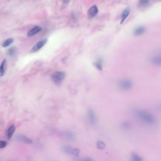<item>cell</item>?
I'll use <instances>...</instances> for the list:
<instances>
[{
    "label": "cell",
    "instance_id": "30bf717a",
    "mask_svg": "<svg viewBox=\"0 0 161 161\" xmlns=\"http://www.w3.org/2000/svg\"><path fill=\"white\" fill-rule=\"evenodd\" d=\"M42 30V28L40 26H36L34 27L32 29H30L28 32L27 35L28 37H31L34 36L35 34H37L38 33L40 32Z\"/></svg>",
    "mask_w": 161,
    "mask_h": 161
},
{
    "label": "cell",
    "instance_id": "d6986e66",
    "mask_svg": "<svg viewBox=\"0 0 161 161\" xmlns=\"http://www.w3.org/2000/svg\"><path fill=\"white\" fill-rule=\"evenodd\" d=\"M74 161H95L91 157H77L74 159Z\"/></svg>",
    "mask_w": 161,
    "mask_h": 161
},
{
    "label": "cell",
    "instance_id": "ba28073f",
    "mask_svg": "<svg viewBox=\"0 0 161 161\" xmlns=\"http://www.w3.org/2000/svg\"><path fill=\"white\" fill-rule=\"evenodd\" d=\"M47 40L46 39H43V40H40V41L37 43L36 45L34 46L31 50H30V52H34L40 50L41 48H42L45 44L46 43Z\"/></svg>",
    "mask_w": 161,
    "mask_h": 161
},
{
    "label": "cell",
    "instance_id": "484cf974",
    "mask_svg": "<svg viewBox=\"0 0 161 161\" xmlns=\"http://www.w3.org/2000/svg\"></svg>",
    "mask_w": 161,
    "mask_h": 161
},
{
    "label": "cell",
    "instance_id": "7402d4cb",
    "mask_svg": "<svg viewBox=\"0 0 161 161\" xmlns=\"http://www.w3.org/2000/svg\"><path fill=\"white\" fill-rule=\"evenodd\" d=\"M15 48H11L10 49H9L8 50V55L10 56H13L14 55H15V53H16Z\"/></svg>",
    "mask_w": 161,
    "mask_h": 161
},
{
    "label": "cell",
    "instance_id": "603a6c76",
    "mask_svg": "<svg viewBox=\"0 0 161 161\" xmlns=\"http://www.w3.org/2000/svg\"><path fill=\"white\" fill-rule=\"evenodd\" d=\"M7 145V142L6 141L4 140H1L0 141V149L4 148L5 147H6Z\"/></svg>",
    "mask_w": 161,
    "mask_h": 161
},
{
    "label": "cell",
    "instance_id": "6da1fadb",
    "mask_svg": "<svg viewBox=\"0 0 161 161\" xmlns=\"http://www.w3.org/2000/svg\"><path fill=\"white\" fill-rule=\"evenodd\" d=\"M136 116L140 121L149 125H153L157 122V119L153 114L143 110H137L135 112Z\"/></svg>",
    "mask_w": 161,
    "mask_h": 161
},
{
    "label": "cell",
    "instance_id": "9c48e42d",
    "mask_svg": "<svg viewBox=\"0 0 161 161\" xmlns=\"http://www.w3.org/2000/svg\"><path fill=\"white\" fill-rule=\"evenodd\" d=\"M98 12V9L97 6L93 5L88 10V15L90 18H92L96 16Z\"/></svg>",
    "mask_w": 161,
    "mask_h": 161
},
{
    "label": "cell",
    "instance_id": "7a4b0ae2",
    "mask_svg": "<svg viewBox=\"0 0 161 161\" xmlns=\"http://www.w3.org/2000/svg\"><path fill=\"white\" fill-rule=\"evenodd\" d=\"M61 150L64 153L76 157H79L80 153V150L79 148L70 146H62L61 148Z\"/></svg>",
    "mask_w": 161,
    "mask_h": 161
},
{
    "label": "cell",
    "instance_id": "44dd1931",
    "mask_svg": "<svg viewBox=\"0 0 161 161\" xmlns=\"http://www.w3.org/2000/svg\"><path fill=\"white\" fill-rule=\"evenodd\" d=\"M102 60L101 59H99L95 63V65H96V67L97 68V69H99L100 70H102Z\"/></svg>",
    "mask_w": 161,
    "mask_h": 161
},
{
    "label": "cell",
    "instance_id": "9a60e30c",
    "mask_svg": "<svg viewBox=\"0 0 161 161\" xmlns=\"http://www.w3.org/2000/svg\"><path fill=\"white\" fill-rule=\"evenodd\" d=\"M130 161H144L142 157L137 153H132L130 154Z\"/></svg>",
    "mask_w": 161,
    "mask_h": 161
},
{
    "label": "cell",
    "instance_id": "d4e9b609",
    "mask_svg": "<svg viewBox=\"0 0 161 161\" xmlns=\"http://www.w3.org/2000/svg\"><path fill=\"white\" fill-rule=\"evenodd\" d=\"M53 161V160H48V161Z\"/></svg>",
    "mask_w": 161,
    "mask_h": 161
},
{
    "label": "cell",
    "instance_id": "8992f818",
    "mask_svg": "<svg viewBox=\"0 0 161 161\" xmlns=\"http://www.w3.org/2000/svg\"><path fill=\"white\" fill-rule=\"evenodd\" d=\"M88 121L91 125L94 126L97 122V119L96 113L92 109H89L87 111Z\"/></svg>",
    "mask_w": 161,
    "mask_h": 161
},
{
    "label": "cell",
    "instance_id": "ac0fdd59",
    "mask_svg": "<svg viewBox=\"0 0 161 161\" xmlns=\"http://www.w3.org/2000/svg\"><path fill=\"white\" fill-rule=\"evenodd\" d=\"M14 40L13 38H9V39L6 40L5 41L2 43V46L3 47H6L8 46L11 45L12 43L13 42Z\"/></svg>",
    "mask_w": 161,
    "mask_h": 161
},
{
    "label": "cell",
    "instance_id": "cb8c5ba5",
    "mask_svg": "<svg viewBox=\"0 0 161 161\" xmlns=\"http://www.w3.org/2000/svg\"><path fill=\"white\" fill-rule=\"evenodd\" d=\"M139 4L140 5L142 6H147L149 4V1H139Z\"/></svg>",
    "mask_w": 161,
    "mask_h": 161
},
{
    "label": "cell",
    "instance_id": "8fae6325",
    "mask_svg": "<svg viewBox=\"0 0 161 161\" xmlns=\"http://www.w3.org/2000/svg\"><path fill=\"white\" fill-rule=\"evenodd\" d=\"M130 7H126V8L123 10L121 15V23H123L124 22L125 20L126 19L127 17L129 16V15L130 14Z\"/></svg>",
    "mask_w": 161,
    "mask_h": 161
},
{
    "label": "cell",
    "instance_id": "52a82bcc",
    "mask_svg": "<svg viewBox=\"0 0 161 161\" xmlns=\"http://www.w3.org/2000/svg\"><path fill=\"white\" fill-rule=\"evenodd\" d=\"M16 139L19 142L26 144H32L33 142L29 137H27L26 136L22 135L17 136L16 137Z\"/></svg>",
    "mask_w": 161,
    "mask_h": 161
},
{
    "label": "cell",
    "instance_id": "2e32d148",
    "mask_svg": "<svg viewBox=\"0 0 161 161\" xmlns=\"http://www.w3.org/2000/svg\"><path fill=\"white\" fill-rule=\"evenodd\" d=\"M96 146L98 149L100 150H103L106 148V143L101 140H98L96 143Z\"/></svg>",
    "mask_w": 161,
    "mask_h": 161
},
{
    "label": "cell",
    "instance_id": "e0dca14e",
    "mask_svg": "<svg viewBox=\"0 0 161 161\" xmlns=\"http://www.w3.org/2000/svg\"><path fill=\"white\" fill-rule=\"evenodd\" d=\"M151 61L153 64L156 65L161 64V57L160 56L156 55L151 58Z\"/></svg>",
    "mask_w": 161,
    "mask_h": 161
},
{
    "label": "cell",
    "instance_id": "5b68a950",
    "mask_svg": "<svg viewBox=\"0 0 161 161\" xmlns=\"http://www.w3.org/2000/svg\"><path fill=\"white\" fill-rule=\"evenodd\" d=\"M133 83L132 81L129 79H122L118 83V86L122 90H128L132 88Z\"/></svg>",
    "mask_w": 161,
    "mask_h": 161
},
{
    "label": "cell",
    "instance_id": "ffe728a7",
    "mask_svg": "<svg viewBox=\"0 0 161 161\" xmlns=\"http://www.w3.org/2000/svg\"><path fill=\"white\" fill-rule=\"evenodd\" d=\"M121 128L125 130H128L131 128V124L128 121H124L121 125Z\"/></svg>",
    "mask_w": 161,
    "mask_h": 161
},
{
    "label": "cell",
    "instance_id": "7c38bea8",
    "mask_svg": "<svg viewBox=\"0 0 161 161\" xmlns=\"http://www.w3.org/2000/svg\"><path fill=\"white\" fill-rule=\"evenodd\" d=\"M16 130V126L15 125L12 124L9 127L6 131V137L8 140H10L12 138V136Z\"/></svg>",
    "mask_w": 161,
    "mask_h": 161
},
{
    "label": "cell",
    "instance_id": "277c9868",
    "mask_svg": "<svg viewBox=\"0 0 161 161\" xmlns=\"http://www.w3.org/2000/svg\"><path fill=\"white\" fill-rule=\"evenodd\" d=\"M61 137L63 140L68 142H73L77 139V136L71 131H63L61 134Z\"/></svg>",
    "mask_w": 161,
    "mask_h": 161
},
{
    "label": "cell",
    "instance_id": "3957f363",
    "mask_svg": "<svg viewBox=\"0 0 161 161\" xmlns=\"http://www.w3.org/2000/svg\"><path fill=\"white\" fill-rule=\"evenodd\" d=\"M65 75L64 71H55L51 75V79L55 84H60L64 80Z\"/></svg>",
    "mask_w": 161,
    "mask_h": 161
},
{
    "label": "cell",
    "instance_id": "4fadbf2b",
    "mask_svg": "<svg viewBox=\"0 0 161 161\" xmlns=\"http://www.w3.org/2000/svg\"><path fill=\"white\" fill-rule=\"evenodd\" d=\"M146 31V28L143 26H139L137 27L134 30L133 33L135 36H140L144 33Z\"/></svg>",
    "mask_w": 161,
    "mask_h": 161
},
{
    "label": "cell",
    "instance_id": "5bb4252c",
    "mask_svg": "<svg viewBox=\"0 0 161 161\" xmlns=\"http://www.w3.org/2000/svg\"><path fill=\"white\" fill-rule=\"evenodd\" d=\"M7 60L6 59H4L1 62L0 66V77H2L4 75L7 67Z\"/></svg>",
    "mask_w": 161,
    "mask_h": 161
}]
</instances>
